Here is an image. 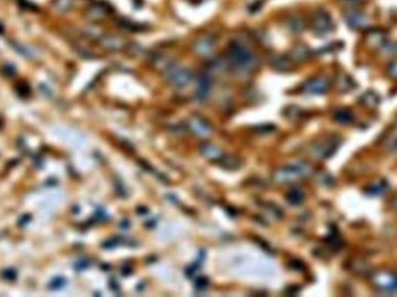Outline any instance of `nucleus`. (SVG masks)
<instances>
[{
    "label": "nucleus",
    "mask_w": 397,
    "mask_h": 297,
    "mask_svg": "<svg viewBox=\"0 0 397 297\" xmlns=\"http://www.w3.org/2000/svg\"><path fill=\"white\" fill-rule=\"evenodd\" d=\"M370 282L379 291L397 295V275L395 273L388 270H378L370 275Z\"/></svg>",
    "instance_id": "obj_1"
},
{
    "label": "nucleus",
    "mask_w": 397,
    "mask_h": 297,
    "mask_svg": "<svg viewBox=\"0 0 397 297\" xmlns=\"http://www.w3.org/2000/svg\"><path fill=\"white\" fill-rule=\"evenodd\" d=\"M229 58L235 67L241 70H250L254 68L255 57L244 46L236 45L231 46L229 50Z\"/></svg>",
    "instance_id": "obj_2"
},
{
    "label": "nucleus",
    "mask_w": 397,
    "mask_h": 297,
    "mask_svg": "<svg viewBox=\"0 0 397 297\" xmlns=\"http://www.w3.org/2000/svg\"><path fill=\"white\" fill-rule=\"evenodd\" d=\"M312 32L318 36H325L333 30V23L326 11L318 10L314 13L311 19Z\"/></svg>",
    "instance_id": "obj_3"
},
{
    "label": "nucleus",
    "mask_w": 397,
    "mask_h": 297,
    "mask_svg": "<svg viewBox=\"0 0 397 297\" xmlns=\"http://www.w3.org/2000/svg\"><path fill=\"white\" fill-rule=\"evenodd\" d=\"M279 173L277 176L279 181H294L308 177L311 173V167L307 164H298L283 168Z\"/></svg>",
    "instance_id": "obj_4"
},
{
    "label": "nucleus",
    "mask_w": 397,
    "mask_h": 297,
    "mask_svg": "<svg viewBox=\"0 0 397 297\" xmlns=\"http://www.w3.org/2000/svg\"><path fill=\"white\" fill-rule=\"evenodd\" d=\"M345 21L348 27L354 30H360L369 27V17L363 12L351 10L345 13Z\"/></svg>",
    "instance_id": "obj_5"
},
{
    "label": "nucleus",
    "mask_w": 397,
    "mask_h": 297,
    "mask_svg": "<svg viewBox=\"0 0 397 297\" xmlns=\"http://www.w3.org/2000/svg\"><path fill=\"white\" fill-rule=\"evenodd\" d=\"M169 81L177 87H184L192 80V73L186 69L174 68L169 72Z\"/></svg>",
    "instance_id": "obj_6"
},
{
    "label": "nucleus",
    "mask_w": 397,
    "mask_h": 297,
    "mask_svg": "<svg viewBox=\"0 0 397 297\" xmlns=\"http://www.w3.org/2000/svg\"><path fill=\"white\" fill-rule=\"evenodd\" d=\"M303 89L309 94H323L329 89V81L323 77L312 78L311 80L305 82Z\"/></svg>",
    "instance_id": "obj_7"
},
{
    "label": "nucleus",
    "mask_w": 397,
    "mask_h": 297,
    "mask_svg": "<svg viewBox=\"0 0 397 297\" xmlns=\"http://www.w3.org/2000/svg\"><path fill=\"white\" fill-rule=\"evenodd\" d=\"M194 49L198 55H201V56L209 55L214 49V41L211 37L200 38V40L196 41Z\"/></svg>",
    "instance_id": "obj_8"
},
{
    "label": "nucleus",
    "mask_w": 397,
    "mask_h": 297,
    "mask_svg": "<svg viewBox=\"0 0 397 297\" xmlns=\"http://www.w3.org/2000/svg\"><path fill=\"white\" fill-rule=\"evenodd\" d=\"M336 86L340 92H348L354 89L356 84L350 76L345 73H340L336 78Z\"/></svg>",
    "instance_id": "obj_9"
},
{
    "label": "nucleus",
    "mask_w": 397,
    "mask_h": 297,
    "mask_svg": "<svg viewBox=\"0 0 397 297\" xmlns=\"http://www.w3.org/2000/svg\"><path fill=\"white\" fill-rule=\"evenodd\" d=\"M367 41L369 42L370 46L379 47L381 49V47L386 43V34L383 30L374 29L372 32L368 33Z\"/></svg>",
    "instance_id": "obj_10"
},
{
    "label": "nucleus",
    "mask_w": 397,
    "mask_h": 297,
    "mask_svg": "<svg viewBox=\"0 0 397 297\" xmlns=\"http://www.w3.org/2000/svg\"><path fill=\"white\" fill-rule=\"evenodd\" d=\"M337 145L338 143H336L335 139L333 141H325L324 143H321L320 145L316 147L317 155L322 157V158H326V157H329L333 154V151L336 150Z\"/></svg>",
    "instance_id": "obj_11"
},
{
    "label": "nucleus",
    "mask_w": 397,
    "mask_h": 297,
    "mask_svg": "<svg viewBox=\"0 0 397 297\" xmlns=\"http://www.w3.org/2000/svg\"><path fill=\"white\" fill-rule=\"evenodd\" d=\"M102 46L110 50H119L124 47V42L119 36H105L101 40Z\"/></svg>",
    "instance_id": "obj_12"
},
{
    "label": "nucleus",
    "mask_w": 397,
    "mask_h": 297,
    "mask_svg": "<svg viewBox=\"0 0 397 297\" xmlns=\"http://www.w3.org/2000/svg\"><path fill=\"white\" fill-rule=\"evenodd\" d=\"M309 49L307 46L303 45H299L295 46L293 48V50L290 51V57L294 60H298V62H301V60H304L305 58L309 57Z\"/></svg>",
    "instance_id": "obj_13"
},
{
    "label": "nucleus",
    "mask_w": 397,
    "mask_h": 297,
    "mask_svg": "<svg viewBox=\"0 0 397 297\" xmlns=\"http://www.w3.org/2000/svg\"><path fill=\"white\" fill-rule=\"evenodd\" d=\"M87 14L92 19H101L107 14V8L101 4H94L87 10Z\"/></svg>",
    "instance_id": "obj_14"
},
{
    "label": "nucleus",
    "mask_w": 397,
    "mask_h": 297,
    "mask_svg": "<svg viewBox=\"0 0 397 297\" xmlns=\"http://www.w3.org/2000/svg\"><path fill=\"white\" fill-rule=\"evenodd\" d=\"M272 67L278 70V71H288L290 69V62L287 57H282V56H279V57H276L272 62Z\"/></svg>",
    "instance_id": "obj_15"
},
{
    "label": "nucleus",
    "mask_w": 397,
    "mask_h": 297,
    "mask_svg": "<svg viewBox=\"0 0 397 297\" xmlns=\"http://www.w3.org/2000/svg\"><path fill=\"white\" fill-rule=\"evenodd\" d=\"M288 26H289L290 30H293L295 33H300L304 29V21L298 16H293L288 20Z\"/></svg>",
    "instance_id": "obj_16"
},
{
    "label": "nucleus",
    "mask_w": 397,
    "mask_h": 297,
    "mask_svg": "<svg viewBox=\"0 0 397 297\" xmlns=\"http://www.w3.org/2000/svg\"><path fill=\"white\" fill-rule=\"evenodd\" d=\"M361 101L369 107H374L379 103L380 99H379L377 93H374V92H366L363 97H361Z\"/></svg>",
    "instance_id": "obj_17"
},
{
    "label": "nucleus",
    "mask_w": 397,
    "mask_h": 297,
    "mask_svg": "<svg viewBox=\"0 0 397 297\" xmlns=\"http://www.w3.org/2000/svg\"><path fill=\"white\" fill-rule=\"evenodd\" d=\"M209 90V79L208 77L202 76L199 80V86H198V94L200 98H203L204 95L207 94V92Z\"/></svg>",
    "instance_id": "obj_18"
},
{
    "label": "nucleus",
    "mask_w": 397,
    "mask_h": 297,
    "mask_svg": "<svg viewBox=\"0 0 397 297\" xmlns=\"http://www.w3.org/2000/svg\"><path fill=\"white\" fill-rule=\"evenodd\" d=\"M288 200H289L290 203L293 204H299L303 201V194L302 192H300L299 189H294L291 190L289 195H288Z\"/></svg>",
    "instance_id": "obj_19"
},
{
    "label": "nucleus",
    "mask_w": 397,
    "mask_h": 297,
    "mask_svg": "<svg viewBox=\"0 0 397 297\" xmlns=\"http://www.w3.org/2000/svg\"><path fill=\"white\" fill-rule=\"evenodd\" d=\"M335 117H336V120H337V122H339V123H344V124L350 123V122L352 121V115L346 111L338 112Z\"/></svg>",
    "instance_id": "obj_20"
},
{
    "label": "nucleus",
    "mask_w": 397,
    "mask_h": 297,
    "mask_svg": "<svg viewBox=\"0 0 397 297\" xmlns=\"http://www.w3.org/2000/svg\"><path fill=\"white\" fill-rule=\"evenodd\" d=\"M388 73L390 74V77L397 79V59L392 60V62L389 64V68H388Z\"/></svg>",
    "instance_id": "obj_21"
},
{
    "label": "nucleus",
    "mask_w": 397,
    "mask_h": 297,
    "mask_svg": "<svg viewBox=\"0 0 397 297\" xmlns=\"http://www.w3.org/2000/svg\"><path fill=\"white\" fill-rule=\"evenodd\" d=\"M342 3L345 4L347 7L352 8V10H354V8L359 6L363 2H361V0H342Z\"/></svg>",
    "instance_id": "obj_22"
},
{
    "label": "nucleus",
    "mask_w": 397,
    "mask_h": 297,
    "mask_svg": "<svg viewBox=\"0 0 397 297\" xmlns=\"http://www.w3.org/2000/svg\"><path fill=\"white\" fill-rule=\"evenodd\" d=\"M207 154H204L207 157H209V158H213V157H217V155H220V152L217 151V148L215 147H212L207 145Z\"/></svg>",
    "instance_id": "obj_23"
}]
</instances>
